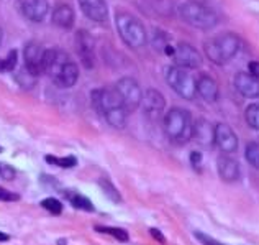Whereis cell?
Masks as SVG:
<instances>
[{
    "instance_id": "4316f807",
    "label": "cell",
    "mask_w": 259,
    "mask_h": 245,
    "mask_svg": "<svg viewBox=\"0 0 259 245\" xmlns=\"http://www.w3.org/2000/svg\"><path fill=\"white\" fill-rule=\"evenodd\" d=\"M99 232H104V234H110L115 239H118L120 242H127L128 241V232L123 231V229H118V227H95Z\"/></svg>"
},
{
    "instance_id": "2e32d148",
    "label": "cell",
    "mask_w": 259,
    "mask_h": 245,
    "mask_svg": "<svg viewBox=\"0 0 259 245\" xmlns=\"http://www.w3.org/2000/svg\"><path fill=\"white\" fill-rule=\"evenodd\" d=\"M43 51L41 46L38 43H28L25 46L23 58H25V69L31 76H38L41 74V61H43Z\"/></svg>"
},
{
    "instance_id": "f546056e",
    "label": "cell",
    "mask_w": 259,
    "mask_h": 245,
    "mask_svg": "<svg viewBox=\"0 0 259 245\" xmlns=\"http://www.w3.org/2000/svg\"><path fill=\"white\" fill-rule=\"evenodd\" d=\"M195 237H197L198 241H200L203 245H223V244H220L218 241H215V239L205 236V234H202V232H195Z\"/></svg>"
},
{
    "instance_id": "d4e9b609",
    "label": "cell",
    "mask_w": 259,
    "mask_h": 245,
    "mask_svg": "<svg viewBox=\"0 0 259 245\" xmlns=\"http://www.w3.org/2000/svg\"><path fill=\"white\" fill-rule=\"evenodd\" d=\"M17 51L12 50L7 55V58L5 60H0V73H7V71H13L15 66H17Z\"/></svg>"
},
{
    "instance_id": "1f68e13d",
    "label": "cell",
    "mask_w": 259,
    "mask_h": 245,
    "mask_svg": "<svg viewBox=\"0 0 259 245\" xmlns=\"http://www.w3.org/2000/svg\"><path fill=\"white\" fill-rule=\"evenodd\" d=\"M248 69H250L251 76H255L256 79H259V61H251L250 66H248Z\"/></svg>"
},
{
    "instance_id": "ffe728a7",
    "label": "cell",
    "mask_w": 259,
    "mask_h": 245,
    "mask_svg": "<svg viewBox=\"0 0 259 245\" xmlns=\"http://www.w3.org/2000/svg\"><path fill=\"white\" fill-rule=\"evenodd\" d=\"M51 20L53 23L59 28H64V30H69L72 28L74 25V10L69 3H59L53 10V15H51Z\"/></svg>"
},
{
    "instance_id": "7a4b0ae2",
    "label": "cell",
    "mask_w": 259,
    "mask_h": 245,
    "mask_svg": "<svg viewBox=\"0 0 259 245\" xmlns=\"http://www.w3.org/2000/svg\"><path fill=\"white\" fill-rule=\"evenodd\" d=\"M177 12H179V17L182 18V22L198 30H210L218 22L217 13H215L212 8L200 2H194V0L181 3Z\"/></svg>"
},
{
    "instance_id": "4dcf8cb0",
    "label": "cell",
    "mask_w": 259,
    "mask_h": 245,
    "mask_svg": "<svg viewBox=\"0 0 259 245\" xmlns=\"http://www.w3.org/2000/svg\"><path fill=\"white\" fill-rule=\"evenodd\" d=\"M20 196L15 194V193H10V191L3 189L2 186H0V201H18Z\"/></svg>"
},
{
    "instance_id": "30bf717a",
    "label": "cell",
    "mask_w": 259,
    "mask_h": 245,
    "mask_svg": "<svg viewBox=\"0 0 259 245\" xmlns=\"http://www.w3.org/2000/svg\"><path fill=\"white\" fill-rule=\"evenodd\" d=\"M139 107L143 109V112L146 114L149 119H159L161 114L164 112L166 107V99L164 95L156 89H146L143 92L141 104Z\"/></svg>"
},
{
    "instance_id": "d6986e66",
    "label": "cell",
    "mask_w": 259,
    "mask_h": 245,
    "mask_svg": "<svg viewBox=\"0 0 259 245\" xmlns=\"http://www.w3.org/2000/svg\"><path fill=\"white\" fill-rule=\"evenodd\" d=\"M195 89H197V94L200 95L205 102H217V99H218V84L213 78L203 74V76L198 78V81L195 84Z\"/></svg>"
},
{
    "instance_id": "8d00e7d4",
    "label": "cell",
    "mask_w": 259,
    "mask_h": 245,
    "mask_svg": "<svg viewBox=\"0 0 259 245\" xmlns=\"http://www.w3.org/2000/svg\"><path fill=\"white\" fill-rule=\"evenodd\" d=\"M0 152H2V147H0Z\"/></svg>"
},
{
    "instance_id": "484cf974",
    "label": "cell",
    "mask_w": 259,
    "mask_h": 245,
    "mask_svg": "<svg viewBox=\"0 0 259 245\" xmlns=\"http://www.w3.org/2000/svg\"><path fill=\"white\" fill-rule=\"evenodd\" d=\"M45 160L48 163L56 164V166H61V168H72V166H75V163H77V160H75L74 157H66V158L46 157Z\"/></svg>"
},
{
    "instance_id": "836d02e7",
    "label": "cell",
    "mask_w": 259,
    "mask_h": 245,
    "mask_svg": "<svg viewBox=\"0 0 259 245\" xmlns=\"http://www.w3.org/2000/svg\"><path fill=\"white\" fill-rule=\"evenodd\" d=\"M151 236H153V239H156V241L158 242H161V244H166V239H164V236L163 234H161L158 229H151Z\"/></svg>"
},
{
    "instance_id": "83f0119b",
    "label": "cell",
    "mask_w": 259,
    "mask_h": 245,
    "mask_svg": "<svg viewBox=\"0 0 259 245\" xmlns=\"http://www.w3.org/2000/svg\"><path fill=\"white\" fill-rule=\"evenodd\" d=\"M41 206L45 207L46 211H50L51 214H61L63 204L55 198H46L45 201H41Z\"/></svg>"
},
{
    "instance_id": "7402d4cb",
    "label": "cell",
    "mask_w": 259,
    "mask_h": 245,
    "mask_svg": "<svg viewBox=\"0 0 259 245\" xmlns=\"http://www.w3.org/2000/svg\"><path fill=\"white\" fill-rule=\"evenodd\" d=\"M246 160L251 166H255L256 169H259V142H251L246 145Z\"/></svg>"
},
{
    "instance_id": "5bb4252c",
    "label": "cell",
    "mask_w": 259,
    "mask_h": 245,
    "mask_svg": "<svg viewBox=\"0 0 259 245\" xmlns=\"http://www.w3.org/2000/svg\"><path fill=\"white\" fill-rule=\"evenodd\" d=\"M192 138L203 148H212L215 145V127L208 120L198 119L192 124Z\"/></svg>"
},
{
    "instance_id": "4fadbf2b",
    "label": "cell",
    "mask_w": 259,
    "mask_h": 245,
    "mask_svg": "<svg viewBox=\"0 0 259 245\" xmlns=\"http://www.w3.org/2000/svg\"><path fill=\"white\" fill-rule=\"evenodd\" d=\"M51 79L58 87H64V89L72 87L79 79V68L71 58H69V60L53 74Z\"/></svg>"
},
{
    "instance_id": "277c9868",
    "label": "cell",
    "mask_w": 259,
    "mask_h": 245,
    "mask_svg": "<svg viewBox=\"0 0 259 245\" xmlns=\"http://www.w3.org/2000/svg\"><path fill=\"white\" fill-rule=\"evenodd\" d=\"M164 132L174 142H187L192 138L191 114L181 107H172L164 115Z\"/></svg>"
},
{
    "instance_id": "5b68a950",
    "label": "cell",
    "mask_w": 259,
    "mask_h": 245,
    "mask_svg": "<svg viewBox=\"0 0 259 245\" xmlns=\"http://www.w3.org/2000/svg\"><path fill=\"white\" fill-rule=\"evenodd\" d=\"M166 81L172 87V90H174L177 95H181L182 99L192 100L195 97L197 81L194 79V76L187 71V69L179 68V66H171L166 71Z\"/></svg>"
},
{
    "instance_id": "603a6c76",
    "label": "cell",
    "mask_w": 259,
    "mask_h": 245,
    "mask_svg": "<svg viewBox=\"0 0 259 245\" xmlns=\"http://www.w3.org/2000/svg\"><path fill=\"white\" fill-rule=\"evenodd\" d=\"M69 201L72 202V206L74 207H77V209H82V211H87V212H92L94 211V206H92V202H90L85 196L82 194H72V196H69Z\"/></svg>"
},
{
    "instance_id": "e0dca14e",
    "label": "cell",
    "mask_w": 259,
    "mask_h": 245,
    "mask_svg": "<svg viewBox=\"0 0 259 245\" xmlns=\"http://www.w3.org/2000/svg\"><path fill=\"white\" fill-rule=\"evenodd\" d=\"M75 46H77L79 56L82 60L84 66L92 68L94 66V40L92 36L85 31H79L75 36Z\"/></svg>"
},
{
    "instance_id": "8992f818",
    "label": "cell",
    "mask_w": 259,
    "mask_h": 245,
    "mask_svg": "<svg viewBox=\"0 0 259 245\" xmlns=\"http://www.w3.org/2000/svg\"><path fill=\"white\" fill-rule=\"evenodd\" d=\"M115 90L118 92V95H120L123 109H125L128 114L130 112H134L139 107L141 97H143V90L133 78H122L120 81L115 84Z\"/></svg>"
},
{
    "instance_id": "7c38bea8",
    "label": "cell",
    "mask_w": 259,
    "mask_h": 245,
    "mask_svg": "<svg viewBox=\"0 0 259 245\" xmlns=\"http://www.w3.org/2000/svg\"><path fill=\"white\" fill-rule=\"evenodd\" d=\"M215 145H217L223 153H235L238 150V137L231 127L226 124H218L215 125Z\"/></svg>"
},
{
    "instance_id": "44dd1931",
    "label": "cell",
    "mask_w": 259,
    "mask_h": 245,
    "mask_svg": "<svg viewBox=\"0 0 259 245\" xmlns=\"http://www.w3.org/2000/svg\"><path fill=\"white\" fill-rule=\"evenodd\" d=\"M127 115H128V112L123 107L113 109V110H109V112H105V114H104L105 120L109 122V125L115 127V129H123V127H125Z\"/></svg>"
},
{
    "instance_id": "52a82bcc",
    "label": "cell",
    "mask_w": 259,
    "mask_h": 245,
    "mask_svg": "<svg viewBox=\"0 0 259 245\" xmlns=\"http://www.w3.org/2000/svg\"><path fill=\"white\" fill-rule=\"evenodd\" d=\"M172 60H174L176 66L184 68V69H197L202 66V56L195 48L189 43H177L174 46V53H172Z\"/></svg>"
},
{
    "instance_id": "cb8c5ba5",
    "label": "cell",
    "mask_w": 259,
    "mask_h": 245,
    "mask_svg": "<svg viewBox=\"0 0 259 245\" xmlns=\"http://www.w3.org/2000/svg\"><path fill=\"white\" fill-rule=\"evenodd\" d=\"M246 122L255 130H259V104H251L246 109Z\"/></svg>"
},
{
    "instance_id": "6da1fadb",
    "label": "cell",
    "mask_w": 259,
    "mask_h": 245,
    "mask_svg": "<svg viewBox=\"0 0 259 245\" xmlns=\"http://www.w3.org/2000/svg\"><path fill=\"white\" fill-rule=\"evenodd\" d=\"M240 38L235 33H220L205 41V55L215 65H226L240 51Z\"/></svg>"
},
{
    "instance_id": "e575fe53",
    "label": "cell",
    "mask_w": 259,
    "mask_h": 245,
    "mask_svg": "<svg viewBox=\"0 0 259 245\" xmlns=\"http://www.w3.org/2000/svg\"><path fill=\"white\" fill-rule=\"evenodd\" d=\"M5 241H8V236L3 232H0V242H5Z\"/></svg>"
},
{
    "instance_id": "f1b7e54d",
    "label": "cell",
    "mask_w": 259,
    "mask_h": 245,
    "mask_svg": "<svg viewBox=\"0 0 259 245\" xmlns=\"http://www.w3.org/2000/svg\"><path fill=\"white\" fill-rule=\"evenodd\" d=\"M100 186H102V189L105 191V194L109 196L112 201H117V202L120 201V194H118V191L113 188L109 179H100Z\"/></svg>"
},
{
    "instance_id": "9a60e30c",
    "label": "cell",
    "mask_w": 259,
    "mask_h": 245,
    "mask_svg": "<svg viewBox=\"0 0 259 245\" xmlns=\"http://www.w3.org/2000/svg\"><path fill=\"white\" fill-rule=\"evenodd\" d=\"M235 87L236 90L245 95L248 99H258L259 97V79L251 76L250 73L241 71L235 76Z\"/></svg>"
},
{
    "instance_id": "ac0fdd59",
    "label": "cell",
    "mask_w": 259,
    "mask_h": 245,
    "mask_svg": "<svg viewBox=\"0 0 259 245\" xmlns=\"http://www.w3.org/2000/svg\"><path fill=\"white\" fill-rule=\"evenodd\" d=\"M217 169L220 178L226 183H233L240 178V163L231 157H220L217 160Z\"/></svg>"
},
{
    "instance_id": "ba28073f",
    "label": "cell",
    "mask_w": 259,
    "mask_h": 245,
    "mask_svg": "<svg viewBox=\"0 0 259 245\" xmlns=\"http://www.w3.org/2000/svg\"><path fill=\"white\" fill-rule=\"evenodd\" d=\"M18 12L23 15L26 20L33 23H40L46 18L50 12V3L48 0H18L17 2Z\"/></svg>"
},
{
    "instance_id": "3957f363",
    "label": "cell",
    "mask_w": 259,
    "mask_h": 245,
    "mask_svg": "<svg viewBox=\"0 0 259 245\" xmlns=\"http://www.w3.org/2000/svg\"><path fill=\"white\" fill-rule=\"evenodd\" d=\"M115 25L123 43L128 45L130 48L139 50V48L146 45L148 41L146 28H144L143 23L136 17H133V15H130L127 12H120L115 17Z\"/></svg>"
},
{
    "instance_id": "8fae6325",
    "label": "cell",
    "mask_w": 259,
    "mask_h": 245,
    "mask_svg": "<svg viewBox=\"0 0 259 245\" xmlns=\"http://www.w3.org/2000/svg\"><path fill=\"white\" fill-rule=\"evenodd\" d=\"M82 13L95 23H105L109 20V5L105 0H77Z\"/></svg>"
},
{
    "instance_id": "d6a6232c",
    "label": "cell",
    "mask_w": 259,
    "mask_h": 245,
    "mask_svg": "<svg viewBox=\"0 0 259 245\" xmlns=\"http://www.w3.org/2000/svg\"><path fill=\"white\" fill-rule=\"evenodd\" d=\"M191 163L194 166H198L202 163V153L200 152H192L191 153Z\"/></svg>"
},
{
    "instance_id": "9c48e42d",
    "label": "cell",
    "mask_w": 259,
    "mask_h": 245,
    "mask_svg": "<svg viewBox=\"0 0 259 245\" xmlns=\"http://www.w3.org/2000/svg\"><path fill=\"white\" fill-rule=\"evenodd\" d=\"M92 104L97 109V112H100V114H105V112H109V110L123 107L122 99L115 90V87L92 90Z\"/></svg>"
},
{
    "instance_id": "d590c367",
    "label": "cell",
    "mask_w": 259,
    "mask_h": 245,
    "mask_svg": "<svg viewBox=\"0 0 259 245\" xmlns=\"http://www.w3.org/2000/svg\"><path fill=\"white\" fill-rule=\"evenodd\" d=\"M2 41H3V30L0 28V45H2Z\"/></svg>"
}]
</instances>
